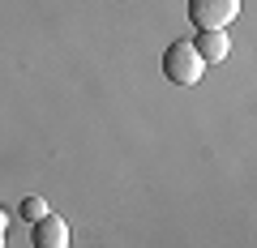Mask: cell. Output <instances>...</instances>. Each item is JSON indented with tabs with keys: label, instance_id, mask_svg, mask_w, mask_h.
Instances as JSON below:
<instances>
[{
	"label": "cell",
	"instance_id": "obj_5",
	"mask_svg": "<svg viewBox=\"0 0 257 248\" xmlns=\"http://www.w3.org/2000/svg\"><path fill=\"white\" fill-rule=\"evenodd\" d=\"M43 214H52L43 197H26V201H22V218H26V222H39Z\"/></svg>",
	"mask_w": 257,
	"mask_h": 248
},
{
	"label": "cell",
	"instance_id": "obj_7",
	"mask_svg": "<svg viewBox=\"0 0 257 248\" xmlns=\"http://www.w3.org/2000/svg\"><path fill=\"white\" fill-rule=\"evenodd\" d=\"M0 248H5V239H0Z\"/></svg>",
	"mask_w": 257,
	"mask_h": 248
},
{
	"label": "cell",
	"instance_id": "obj_3",
	"mask_svg": "<svg viewBox=\"0 0 257 248\" xmlns=\"http://www.w3.org/2000/svg\"><path fill=\"white\" fill-rule=\"evenodd\" d=\"M30 244L35 248H69V222L56 218V214H43L39 222H30Z\"/></svg>",
	"mask_w": 257,
	"mask_h": 248
},
{
	"label": "cell",
	"instance_id": "obj_6",
	"mask_svg": "<svg viewBox=\"0 0 257 248\" xmlns=\"http://www.w3.org/2000/svg\"><path fill=\"white\" fill-rule=\"evenodd\" d=\"M5 231H9V214L0 210V239H5Z\"/></svg>",
	"mask_w": 257,
	"mask_h": 248
},
{
	"label": "cell",
	"instance_id": "obj_2",
	"mask_svg": "<svg viewBox=\"0 0 257 248\" xmlns=\"http://www.w3.org/2000/svg\"><path fill=\"white\" fill-rule=\"evenodd\" d=\"M236 13H240V0H189V22L197 30H227Z\"/></svg>",
	"mask_w": 257,
	"mask_h": 248
},
{
	"label": "cell",
	"instance_id": "obj_1",
	"mask_svg": "<svg viewBox=\"0 0 257 248\" xmlns=\"http://www.w3.org/2000/svg\"><path fill=\"white\" fill-rule=\"evenodd\" d=\"M202 73H206V65H202V56L193 52L189 39H176V43H167V52H163V77H167L172 86L189 90V86L202 82Z\"/></svg>",
	"mask_w": 257,
	"mask_h": 248
},
{
	"label": "cell",
	"instance_id": "obj_4",
	"mask_svg": "<svg viewBox=\"0 0 257 248\" xmlns=\"http://www.w3.org/2000/svg\"><path fill=\"white\" fill-rule=\"evenodd\" d=\"M193 52L202 56V65H219V60H227V56H231L227 30H202V35L193 39Z\"/></svg>",
	"mask_w": 257,
	"mask_h": 248
}]
</instances>
